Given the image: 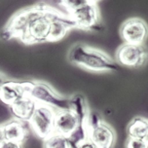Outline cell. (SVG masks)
I'll list each match as a JSON object with an SVG mask.
<instances>
[{
    "instance_id": "6da1fadb",
    "label": "cell",
    "mask_w": 148,
    "mask_h": 148,
    "mask_svg": "<svg viewBox=\"0 0 148 148\" xmlns=\"http://www.w3.org/2000/svg\"><path fill=\"white\" fill-rule=\"evenodd\" d=\"M73 28L75 23L68 14L39 3L15 13L2 28L0 38L4 41L17 39L25 45L57 42Z\"/></svg>"
},
{
    "instance_id": "7a4b0ae2",
    "label": "cell",
    "mask_w": 148,
    "mask_h": 148,
    "mask_svg": "<svg viewBox=\"0 0 148 148\" xmlns=\"http://www.w3.org/2000/svg\"><path fill=\"white\" fill-rule=\"evenodd\" d=\"M68 62L92 72H114L121 69L115 60L99 49L86 44H75L69 50Z\"/></svg>"
},
{
    "instance_id": "3957f363",
    "label": "cell",
    "mask_w": 148,
    "mask_h": 148,
    "mask_svg": "<svg viewBox=\"0 0 148 148\" xmlns=\"http://www.w3.org/2000/svg\"><path fill=\"white\" fill-rule=\"evenodd\" d=\"M27 95L37 103L50 106L56 111L72 109V97L62 96L45 82L28 81Z\"/></svg>"
},
{
    "instance_id": "277c9868",
    "label": "cell",
    "mask_w": 148,
    "mask_h": 148,
    "mask_svg": "<svg viewBox=\"0 0 148 148\" xmlns=\"http://www.w3.org/2000/svg\"><path fill=\"white\" fill-rule=\"evenodd\" d=\"M88 139L97 148H112L115 143L116 134L107 123L97 114H89Z\"/></svg>"
},
{
    "instance_id": "5b68a950",
    "label": "cell",
    "mask_w": 148,
    "mask_h": 148,
    "mask_svg": "<svg viewBox=\"0 0 148 148\" xmlns=\"http://www.w3.org/2000/svg\"><path fill=\"white\" fill-rule=\"evenodd\" d=\"M68 16L72 18L78 29L86 31H101L103 29L100 13L97 4L88 2L84 6L69 13Z\"/></svg>"
},
{
    "instance_id": "8992f818",
    "label": "cell",
    "mask_w": 148,
    "mask_h": 148,
    "mask_svg": "<svg viewBox=\"0 0 148 148\" xmlns=\"http://www.w3.org/2000/svg\"><path fill=\"white\" fill-rule=\"evenodd\" d=\"M56 110L47 105L37 103L32 115L27 121L30 129L39 138L45 139L54 133Z\"/></svg>"
},
{
    "instance_id": "52a82bcc",
    "label": "cell",
    "mask_w": 148,
    "mask_h": 148,
    "mask_svg": "<svg viewBox=\"0 0 148 148\" xmlns=\"http://www.w3.org/2000/svg\"><path fill=\"white\" fill-rule=\"evenodd\" d=\"M147 60V52L143 45L124 43L116 52V62L118 64L130 68H138Z\"/></svg>"
},
{
    "instance_id": "ba28073f",
    "label": "cell",
    "mask_w": 148,
    "mask_h": 148,
    "mask_svg": "<svg viewBox=\"0 0 148 148\" xmlns=\"http://www.w3.org/2000/svg\"><path fill=\"white\" fill-rule=\"evenodd\" d=\"M147 35V23L140 18H128L120 27V36L125 43L143 45Z\"/></svg>"
},
{
    "instance_id": "9c48e42d",
    "label": "cell",
    "mask_w": 148,
    "mask_h": 148,
    "mask_svg": "<svg viewBox=\"0 0 148 148\" xmlns=\"http://www.w3.org/2000/svg\"><path fill=\"white\" fill-rule=\"evenodd\" d=\"M28 81H15L9 79L0 87V101L4 104L12 105L15 101L27 94Z\"/></svg>"
},
{
    "instance_id": "30bf717a",
    "label": "cell",
    "mask_w": 148,
    "mask_h": 148,
    "mask_svg": "<svg viewBox=\"0 0 148 148\" xmlns=\"http://www.w3.org/2000/svg\"><path fill=\"white\" fill-rule=\"evenodd\" d=\"M79 119L72 109L56 111L54 132L62 136H69L77 128Z\"/></svg>"
},
{
    "instance_id": "8fae6325",
    "label": "cell",
    "mask_w": 148,
    "mask_h": 148,
    "mask_svg": "<svg viewBox=\"0 0 148 148\" xmlns=\"http://www.w3.org/2000/svg\"><path fill=\"white\" fill-rule=\"evenodd\" d=\"M25 122L14 119L0 126V139H7L23 143L28 134Z\"/></svg>"
},
{
    "instance_id": "7c38bea8",
    "label": "cell",
    "mask_w": 148,
    "mask_h": 148,
    "mask_svg": "<svg viewBox=\"0 0 148 148\" xmlns=\"http://www.w3.org/2000/svg\"><path fill=\"white\" fill-rule=\"evenodd\" d=\"M36 105L37 102L35 100L27 94H25L9 107L15 119L23 122H27L32 115Z\"/></svg>"
},
{
    "instance_id": "4fadbf2b",
    "label": "cell",
    "mask_w": 148,
    "mask_h": 148,
    "mask_svg": "<svg viewBox=\"0 0 148 148\" xmlns=\"http://www.w3.org/2000/svg\"><path fill=\"white\" fill-rule=\"evenodd\" d=\"M128 137L147 139L148 137V121L145 117L136 116L130 122L127 128Z\"/></svg>"
},
{
    "instance_id": "5bb4252c",
    "label": "cell",
    "mask_w": 148,
    "mask_h": 148,
    "mask_svg": "<svg viewBox=\"0 0 148 148\" xmlns=\"http://www.w3.org/2000/svg\"><path fill=\"white\" fill-rule=\"evenodd\" d=\"M43 140L44 148H70L67 136L55 132Z\"/></svg>"
},
{
    "instance_id": "9a60e30c",
    "label": "cell",
    "mask_w": 148,
    "mask_h": 148,
    "mask_svg": "<svg viewBox=\"0 0 148 148\" xmlns=\"http://www.w3.org/2000/svg\"><path fill=\"white\" fill-rule=\"evenodd\" d=\"M56 2L60 7L64 8L67 11V14H69V13L73 12L74 10L84 6L89 1L88 0H56Z\"/></svg>"
},
{
    "instance_id": "2e32d148",
    "label": "cell",
    "mask_w": 148,
    "mask_h": 148,
    "mask_svg": "<svg viewBox=\"0 0 148 148\" xmlns=\"http://www.w3.org/2000/svg\"><path fill=\"white\" fill-rule=\"evenodd\" d=\"M125 147L126 148H148L147 139L128 137Z\"/></svg>"
},
{
    "instance_id": "e0dca14e",
    "label": "cell",
    "mask_w": 148,
    "mask_h": 148,
    "mask_svg": "<svg viewBox=\"0 0 148 148\" xmlns=\"http://www.w3.org/2000/svg\"><path fill=\"white\" fill-rule=\"evenodd\" d=\"M23 143L7 139H0V148H23Z\"/></svg>"
},
{
    "instance_id": "ac0fdd59",
    "label": "cell",
    "mask_w": 148,
    "mask_h": 148,
    "mask_svg": "<svg viewBox=\"0 0 148 148\" xmlns=\"http://www.w3.org/2000/svg\"><path fill=\"white\" fill-rule=\"evenodd\" d=\"M73 148H97V147L94 143H92V142L88 139V140L82 142V143L78 144L77 146H75V147H73Z\"/></svg>"
},
{
    "instance_id": "d6986e66",
    "label": "cell",
    "mask_w": 148,
    "mask_h": 148,
    "mask_svg": "<svg viewBox=\"0 0 148 148\" xmlns=\"http://www.w3.org/2000/svg\"><path fill=\"white\" fill-rule=\"evenodd\" d=\"M8 80H9V78L6 77V76H5L3 73L0 72V87L3 85L4 83H6Z\"/></svg>"
},
{
    "instance_id": "ffe728a7",
    "label": "cell",
    "mask_w": 148,
    "mask_h": 148,
    "mask_svg": "<svg viewBox=\"0 0 148 148\" xmlns=\"http://www.w3.org/2000/svg\"><path fill=\"white\" fill-rule=\"evenodd\" d=\"M90 3H94V4H97L99 1H101V0H88Z\"/></svg>"
}]
</instances>
